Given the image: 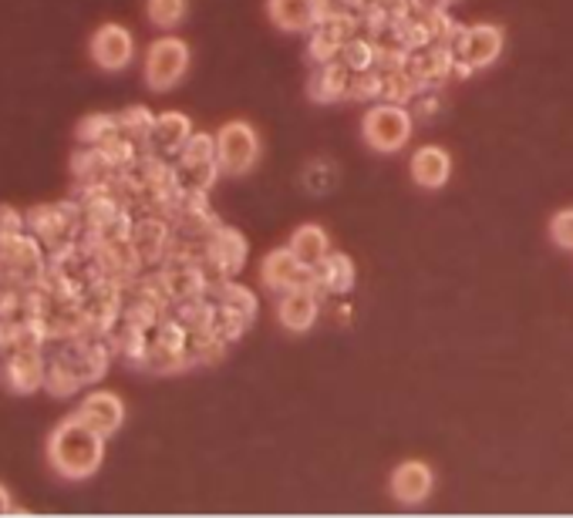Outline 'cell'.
<instances>
[{
	"label": "cell",
	"mask_w": 573,
	"mask_h": 518,
	"mask_svg": "<svg viewBox=\"0 0 573 518\" xmlns=\"http://www.w3.org/2000/svg\"><path fill=\"white\" fill-rule=\"evenodd\" d=\"M31 229L34 240L44 243L48 250H68V235L75 229V209L68 212V206H41L31 212Z\"/></svg>",
	"instance_id": "10"
},
{
	"label": "cell",
	"mask_w": 573,
	"mask_h": 518,
	"mask_svg": "<svg viewBox=\"0 0 573 518\" xmlns=\"http://www.w3.org/2000/svg\"><path fill=\"white\" fill-rule=\"evenodd\" d=\"M193 138V125L186 115L180 112H165L152 122V131H149V141L159 149V152H183L186 141Z\"/></svg>",
	"instance_id": "14"
},
{
	"label": "cell",
	"mask_w": 573,
	"mask_h": 518,
	"mask_svg": "<svg viewBox=\"0 0 573 518\" xmlns=\"http://www.w3.org/2000/svg\"><path fill=\"white\" fill-rule=\"evenodd\" d=\"M394 502H402V505H422L432 488H435V475H432V468L425 461H405L391 471V482H388Z\"/></svg>",
	"instance_id": "7"
},
{
	"label": "cell",
	"mask_w": 573,
	"mask_h": 518,
	"mask_svg": "<svg viewBox=\"0 0 573 518\" xmlns=\"http://www.w3.org/2000/svg\"><path fill=\"white\" fill-rule=\"evenodd\" d=\"M152 122H156V118H149V112H146V108H128V112L118 118V125H122V128H128V131H142V135H149V131H152Z\"/></svg>",
	"instance_id": "21"
},
{
	"label": "cell",
	"mask_w": 573,
	"mask_h": 518,
	"mask_svg": "<svg viewBox=\"0 0 573 518\" xmlns=\"http://www.w3.org/2000/svg\"><path fill=\"white\" fill-rule=\"evenodd\" d=\"M44 373H48V367H44L41 344H18L11 350V357L4 360V370H0L8 391H14V394H31L37 388H44Z\"/></svg>",
	"instance_id": "5"
},
{
	"label": "cell",
	"mask_w": 573,
	"mask_h": 518,
	"mask_svg": "<svg viewBox=\"0 0 573 518\" xmlns=\"http://www.w3.org/2000/svg\"><path fill=\"white\" fill-rule=\"evenodd\" d=\"M260 159V135L247 122H227L216 135V165L227 175H243Z\"/></svg>",
	"instance_id": "3"
},
{
	"label": "cell",
	"mask_w": 573,
	"mask_h": 518,
	"mask_svg": "<svg viewBox=\"0 0 573 518\" xmlns=\"http://www.w3.org/2000/svg\"><path fill=\"white\" fill-rule=\"evenodd\" d=\"M183 159H186V165H193V162H216V138L193 135L186 141V149H183Z\"/></svg>",
	"instance_id": "19"
},
{
	"label": "cell",
	"mask_w": 573,
	"mask_h": 518,
	"mask_svg": "<svg viewBox=\"0 0 573 518\" xmlns=\"http://www.w3.org/2000/svg\"><path fill=\"white\" fill-rule=\"evenodd\" d=\"M303 279H307V266L297 260V253L290 246L284 250H274L267 260H263V283H267L271 290H297L303 287Z\"/></svg>",
	"instance_id": "11"
},
{
	"label": "cell",
	"mask_w": 573,
	"mask_h": 518,
	"mask_svg": "<svg viewBox=\"0 0 573 518\" xmlns=\"http://www.w3.org/2000/svg\"><path fill=\"white\" fill-rule=\"evenodd\" d=\"M550 235L560 250H573V209H560L550 219Z\"/></svg>",
	"instance_id": "20"
},
{
	"label": "cell",
	"mask_w": 573,
	"mask_h": 518,
	"mask_svg": "<svg viewBox=\"0 0 573 518\" xmlns=\"http://www.w3.org/2000/svg\"><path fill=\"white\" fill-rule=\"evenodd\" d=\"M362 135L365 141L381 152V156H391L409 146L412 138V115L402 108V105H375L365 112V122H362Z\"/></svg>",
	"instance_id": "2"
},
{
	"label": "cell",
	"mask_w": 573,
	"mask_h": 518,
	"mask_svg": "<svg viewBox=\"0 0 573 518\" xmlns=\"http://www.w3.org/2000/svg\"><path fill=\"white\" fill-rule=\"evenodd\" d=\"M14 344H18V323H11L8 316H0V354L14 350Z\"/></svg>",
	"instance_id": "23"
},
{
	"label": "cell",
	"mask_w": 573,
	"mask_h": 518,
	"mask_svg": "<svg viewBox=\"0 0 573 518\" xmlns=\"http://www.w3.org/2000/svg\"><path fill=\"white\" fill-rule=\"evenodd\" d=\"M506 34L496 24H475L462 34V61L469 68H490L500 55H503Z\"/></svg>",
	"instance_id": "8"
},
{
	"label": "cell",
	"mask_w": 573,
	"mask_h": 518,
	"mask_svg": "<svg viewBox=\"0 0 573 518\" xmlns=\"http://www.w3.org/2000/svg\"><path fill=\"white\" fill-rule=\"evenodd\" d=\"M8 511H11V495L4 485H0V515H8Z\"/></svg>",
	"instance_id": "24"
},
{
	"label": "cell",
	"mask_w": 573,
	"mask_h": 518,
	"mask_svg": "<svg viewBox=\"0 0 573 518\" xmlns=\"http://www.w3.org/2000/svg\"><path fill=\"white\" fill-rule=\"evenodd\" d=\"M277 316L290 334H307V330H311L314 320H318V297L311 290H303V287L287 290L280 307H277Z\"/></svg>",
	"instance_id": "13"
},
{
	"label": "cell",
	"mask_w": 573,
	"mask_h": 518,
	"mask_svg": "<svg viewBox=\"0 0 573 518\" xmlns=\"http://www.w3.org/2000/svg\"><path fill=\"white\" fill-rule=\"evenodd\" d=\"M290 250L297 253V260H300L303 266H318V263H324L328 253H331L328 232H324L321 226H314V222H307V226L294 229V235H290Z\"/></svg>",
	"instance_id": "15"
},
{
	"label": "cell",
	"mask_w": 573,
	"mask_h": 518,
	"mask_svg": "<svg viewBox=\"0 0 573 518\" xmlns=\"http://www.w3.org/2000/svg\"><path fill=\"white\" fill-rule=\"evenodd\" d=\"M190 71V44L180 37H159L146 51V81L152 91L175 88Z\"/></svg>",
	"instance_id": "4"
},
{
	"label": "cell",
	"mask_w": 573,
	"mask_h": 518,
	"mask_svg": "<svg viewBox=\"0 0 573 518\" xmlns=\"http://www.w3.org/2000/svg\"><path fill=\"white\" fill-rule=\"evenodd\" d=\"M409 165H412L415 185H422V188H443L452 175V156L438 146H422Z\"/></svg>",
	"instance_id": "12"
},
{
	"label": "cell",
	"mask_w": 573,
	"mask_h": 518,
	"mask_svg": "<svg viewBox=\"0 0 573 518\" xmlns=\"http://www.w3.org/2000/svg\"><path fill=\"white\" fill-rule=\"evenodd\" d=\"M267 14L280 31H307L314 24V0H267Z\"/></svg>",
	"instance_id": "16"
},
{
	"label": "cell",
	"mask_w": 573,
	"mask_h": 518,
	"mask_svg": "<svg viewBox=\"0 0 573 518\" xmlns=\"http://www.w3.org/2000/svg\"><path fill=\"white\" fill-rule=\"evenodd\" d=\"M92 58L105 71H122L136 58V41L122 24H102L92 34Z\"/></svg>",
	"instance_id": "6"
},
{
	"label": "cell",
	"mask_w": 573,
	"mask_h": 518,
	"mask_svg": "<svg viewBox=\"0 0 573 518\" xmlns=\"http://www.w3.org/2000/svg\"><path fill=\"white\" fill-rule=\"evenodd\" d=\"M186 11H190V0H149V4H146L149 21L156 27H165V31L175 27V24H183Z\"/></svg>",
	"instance_id": "17"
},
{
	"label": "cell",
	"mask_w": 573,
	"mask_h": 518,
	"mask_svg": "<svg viewBox=\"0 0 573 518\" xmlns=\"http://www.w3.org/2000/svg\"><path fill=\"white\" fill-rule=\"evenodd\" d=\"M88 428H95L99 435H115L118 428H122V421H125V404H122V398L118 394H112V391H95V394H88L84 401H81V407L75 411Z\"/></svg>",
	"instance_id": "9"
},
{
	"label": "cell",
	"mask_w": 573,
	"mask_h": 518,
	"mask_svg": "<svg viewBox=\"0 0 573 518\" xmlns=\"http://www.w3.org/2000/svg\"><path fill=\"white\" fill-rule=\"evenodd\" d=\"M115 118H108V115H92V118H84L81 125H78V138L84 141V146H102L105 138H112L115 135Z\"/></svg>",
	"instance_id": "18"
},
{
	"label": "cell",
	"mask_w": 573,
	"mask_h": 518,
	"mask_svg": "<svg viewBox=\"0 0 573 518\" xmlns=\"http://www.w3.org/2000/svg\"><path fill=\"white\" fill-rule=\"evenodd\" d=\"M48 461L68 482L92 479L105 461V435H99L95 428H88L78 414H71L51 431Z\"/></svg>",
	"instance_id": "1"
},
{
	"label": "cell",
	"mask_w": 573,
	"mask_h": 518,
	"mask_svg": "<svg viewBox=\"0 0 573 518\" xmlns=\"http://www.w3.org/2000/svg\"><path fill=\"white\" fill-rule=\"evenodd\" d=\"M21 212L18 209H11V206H0V240H4V235H18L21 232Z\"/></svg>",
	"instance_id": "22"
}]
</instances>
